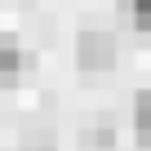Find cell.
Masks as SVG:
<instances>
[{"label":"cell","instance_id":"3957f363","mask_svg":"<svg viewBox=\"0 0 151 151\" xmlns=\"http://www.w3.org/2000/svg\"><path fill=\"white\" fill-rule=\"evenodd\" d=\"M22 67H27V58L18 49H5V45H0V85H18L22 80Z\"/></svg>","mask_w":151,"mask_h":151},{"label":"cell","instance_id":"6da1fadb","mask_svg":"<svg viewBox=\"0 0 151 151\" xmlns=\"http://www.w3.org/2000/svg\"><path fill=\"white\" fill-rule=\"evenodd\" d=\"M76 58H80L85 71H107L116 62V40L107 31H89V36H80V45H76Z\"/></svg>","mask_w":151,"mask_h":151},{"label":"cell","instance_id":"8992f818","mask_svg":"<svg viewBox=\"0 0 151 151\" xmlns=\"http://www.w3.org/2000/svg\"><path fill=\"white\" fill-rule=\"evenodd\" d=\"M18 151H53V147H45V142H27V147H18Z\"/></svg>","mask_w":151,"mask_h":151},{"label":"cell","instance_id":"5b68a950","mask_svg":"<svg viewBox=\"0 0 151 151\" xmlns=\"http://www.w3.org/2000/svg\"><path fill=\"white\" fill-rule=\"evenodd\" d=\"M116 142V133H111V124H102L98 133H93V147H111Z\"/></svg>","mask_w":151,"mask_h":151},{"label":"cell","instance_id":"277c9868","mask_svg":"<svg viewBox=\"0 0 151 151\" xmlns=\"http://www.w3.org/2000/svg\"><path fill=\"white\" fill-rule=\"evenodd\" d=\"M129 14H133V27L138 31H151V0H124Z\"/></svg>","mask_w":151,"mask_h":151},{"label":"cell","instance_id":"7a4b0ae2","mask_svg":"<svg viewBox=\"0 0 151 151\" xmlns=\"http://www.w3.org/2000/svg\"><path fill=\"white\" fill-rule=\"evenodd\" d=\"M133 124H138V142L151 147V89H142L133 98Z\"/></svg>","mask_w":151,"mask_h":151}]
</instances>
